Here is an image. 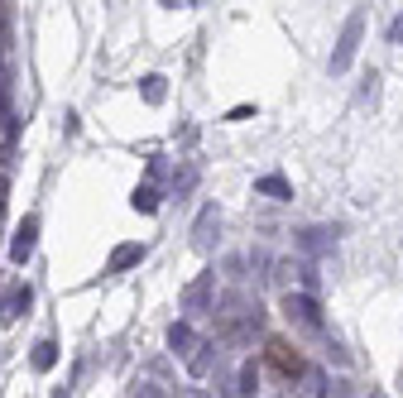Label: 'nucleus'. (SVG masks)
<instances>
[{
	"instance_id": "f257e3e1",
	"label": "nucleus",
	"mask_w": 403,
	"mask_h": 398,
	"mask_svg": "<svg viewBox=\"0 0 403 398\" xmlns=\"http://www.w3.org/2000/svg\"><path fill=\"white\" fill-rule=\"evenodd\" d=\"M264 365L279 374V379H298V374H302V350L288 345L283 336H274V341L264 345Z\"/></svg>"
}]
</instances>
